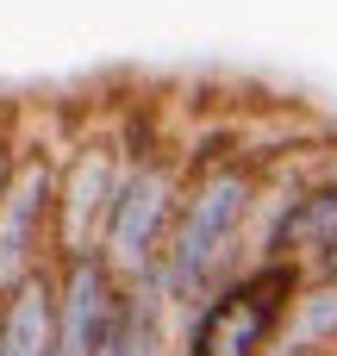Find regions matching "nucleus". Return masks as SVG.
Here are the masks:
<instances>
[{
  "instance_id": "f8f14e48",
  "label": "nucleus",
  "mask_w": 337,
  "mask_h": 356,
  "mask_svg": "<svg viewBox=\"0 0 337 356\" xmlns=\"http://www.w3.org/2000/svg\"><path fill=\"white\" fill-rule=\"evenodd\" d=\"M6 188H13V175H6V144H0V200H6Z\"/></svg>"
},
{
  "instance_id": "f03ea898",
  "label": "nucleus",
  "mask_w": 337,
  "mask_h": 356,
  "mask_svg": "<svg viewBox=\"0 0 337 356\" xmlns=\"http://www.w3.org/2000/svg\"><path fill=\"white\" fill-rule=\"evenodd\" d=\"M244 213H250V175H244V163L206 169V175L188 188V200H181V213H175V232H169V250H163V263H156L150 282H156L169 300H194V294L213 282V269L225 263V250H231Z\"/></svg>"
},
{
  "instance_id": "7ed1b4c3",
  "label": "nucleus",
  "mask_w": 337,
  "mask_h": 356,
  "mask_svg": "<svg viewBox=\"0 0 337 356\" xmlns=\"http://www.w3.org/2000/svg\"><path fill=\"white\" fill-rule=\"evenodd\" d=\"M175 175L163 163H138L125 181H119V200H113V219H106V238H100V257L113 263V275L125 282H150L163 250H169V232H175Z\"/></svg>"
},
{
  "instance_id": "9b49d317",
  "label": "nucleus",
  "mask_w": 337,
  "mask_h": 356,
  "mask_svg": "<svg viewBox=\"0 0 337 356\" xmlns=\"http://www.w3.org/2000/svg\"><path fill=\"white\" fill-rule=\"evenodd\" d=\"M313 275H319V282H337V244H331V250H319V257H313Z\"/></svg>"
},
{
  "instance_id": "f257e3e1",
  "label": "nucleus",
  "mask_w": 337,
  "mask_h": 356,
  "mask_svg": "<svg viewBox=\"0 0 337 356\" xmlns=\"http://www.w3.org/2000/svg\"><path fill=\"white\" fill-rule=\"evenodd\" d=\"M300 300V269L281 257H263L256 269L231 275L225 288H213L181 332V356H263L275 350L269 338L281 332L288 307Z\"/></svg>"
},
{
  "instance_id": "20e7f679",
  "label": "nucleus",
  "mask_w": 337,
  "mask_h": 356,
  "mask_svg": "<svg viewBox=\"0 0 337 356\" xmlns=\"http://www.w3.org/2000/svg\"><path fill=\"white\" fill-rule=\"evenodd\" d=\"M56 200H63V188H56L50 163L44 156L19 163L13 188L0 200V300H13L31 275H44L38 269V250H44V225H50Z\"/></svg>"
},
{
  "instance_id": "0eeeda50",
  "label": "nucleus",
  "mask_w": 337,
  "mask_h": 356,
  "mask_svg": "<svg viewBox=\"0 0 337 356\" xmlns=\"http://www.w3.org/2000/svg\"><path fill=\"white\" fill-rule=\"evenodd\" d=\"M0 356H63L56 282L31 275L13 300H0Z\"/></svg>"
},
{
  "instance_id": "39448f33",
  "label": "nucleus",
  "mask_w": 337,
  "mask_h": 356,
  "mask_svg": "<svg viewBox=\"0 0 337 356\" xmlns=\"http://www.w3.org/2000/svg\"><path fill=\"white\" fill-rule=\"evenodd\" d=\"M125 288L113 275V263L100 250L63 257V282H56V319H63V356H94L100 332L113 325Z\"/></svg>"
},
{
  "instance_id": "1a4fd4ad",
  "label": "nucleus",
  "mask_w": 337,
  "mask_h": 356,
  "mask_svg": "<svg viewBox=\"0 0 337 356\" xmlns=\"http://www.w3.org/2000/svg\"><path fill=\"white\" fill-rule=\"evenodd\" d=\"M325 344H337V282H313L288 307L275 356H313V350H325Z\"/></svg>"
},
{
  "instance_id": "9d476101",
  "label": "nucleus",
  "mask_w": 337,
  "mask_h": 356,
  "mask_svg": "<svg viewBox=\"0 0 337 356\" xmlns=\"http://www.w3.org/2000/svg\"><path fill=\"white\" fill-rule=\"evenodd\" d=\"M94 356H131V313H125V300H119L113 325L100 332V344H94Z\"/></svg>"
},
{
  "instance_id": "6e6552de",
  "label": "nucleus",
  "mask_w": 337,
  "mask_h": 356,
  "mask_svg": "<svg viewBox=\"0 0 337 356\" xmlns=\"http://www.w3.org/2000/svg\"><path fill=\"white\" fill-rule=\"evenodd\" d=\"M337 244V181H319V188H306V194H294L288 207H281V219H275V232H269V257H319V250H331Z\"/></svg>"
},
{
  "instance_id": "423d86ee",
  "label": "nucleus",
  "mask_w": 337,
  "mask_h": 356,
  "mask_svg": "<svg viewBox=\"0 0 337 356\" xmlns=\"http://www.w3.org/2000/svg\"><path fill=\"white\" fill-rule=\"evenodd\" d=\"M119 181H125V175H113V163H106L100 150L75 163L69 188H63V200H56V232H63V257L100 250L94 238H106V219H113Z\"/></svg>"
}]
</instances>
